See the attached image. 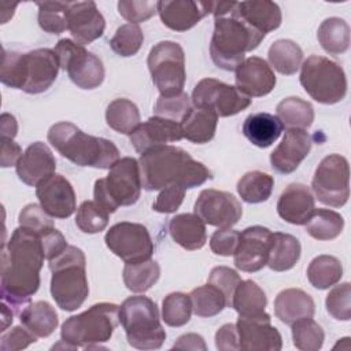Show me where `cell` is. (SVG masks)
<instances>
[{"label": "cell", "mask_w": 351, "mask_h": 351, "mask_svg": "<svg viewBox=\"0 0 351 351\" xmlns=\"http://www.w3.org/2000/svg\"><path fill=\"white\" fill-rule=\"evenodd\" d=\"M185 197V189L177 185H170L160 189V193L156 196L155 202L152 203V208L156 213L162 214H171L176 213L180 206L182 204Z\"/></svg>", "instance_id": "55"}, {"label": "cell", "mask_w": 351, "mask_h": 351, "mask_svg": "<svg viewBox=\"0 0 351 351\" xmlns=\"http://www.w3.org/2000/svg\"><path fill=\"white\" fill-rule=\"evenodd\" d=\"M51 277V295L64 311L80 308L88 298L85 254L75 245H67L60 254L48 261Z\"/></svg>", "instance_id": "6"}, {"label": "cell", "mask_w": 351, "mask_h": 351, "mask_svg": "<svg viewBox=\"0 0 351 351\" xmlns=\"http://www.w3.org/2000/svg\"><path fill=\"white\" fill-rule=\"evenodd\" d=\"M37 340L34 335H32L23 325L14 326L10 330L1 332L0 337V350L1 351H16L23 350L33 344Z\"/></svg>", "instance_id": "56"}, {"label": "cell", "mask_w": 351, "mask_h": 351, "mask_svg": "<svg viewBox=\"0 0 351 351\" xmlns=\"http://www.w3.org/2000/svg\"><path fill=\"white\" fill-rule=\"evenodd\" d=\"M193 214L206 225L218 229L232 228L243 215L241 203L232 193L218 189H203L195 202Z\"/></svg>", "instance_id": "16"}, {"label": "cell", "mask_w": 351, "mask_h": 351, "mask_svg": "<svg viewBox=\"0 0 351 351\" xmlns=\"http://www.w3.org/2000/svg\"><path fill=\"white\" fill-rule=\"evenodd\" d=\"M18 178L29 186H37L56 170V160L52 151L43 141L30 144L16 166Z\"/></svg>", "instance_id": "24"}, {"label": "cell", "mask_w": 351, "mask_h": 351, "mask_svg": "<svg viewBox=\"0 0 351 351\" xmlns=\"http://www.w3.org/2000/svg\"><path fill=\"white\" fill-rule=\"evenodd\" d=\"M314 313L315 303L303 289L288 288L274 299V314L285 325H292L302 318H313Z\"/></svg>", "instance_id": "28"}, {"label": "cell", "mask_w": 351, "mask_h": 351, "mask_svg": "<svg viewBox=\"0 0 351 351\" xmlns=\"http://www.w3.org/2000/svg\"><path fill=\"white\" fill-rule=\"evenodd\" d=\"M265 36L232 14L217 16L210 43L211 60L222 70L236 71L244 62V55L256 49Z\"/></svg>", "instance_id": "7"}, {"label": "cell", "mask_w": 351, "mask_h": 351, "mask_svg": "<svg viewBox=\"0 0 351 351\" xmlns=\"http://www.w3.org/2000/svg\"><path fill=\"white\" fill-rule=\"evenodd\" d=\"M277 118L287 129H307L314 122L313 106L300 97H285L277 104Z\"/></svg>", "instance_id": "38"}, {"label": "cell", "mask_w": 351, "mask_h": 351, "mask_svg": "<svg viewBox=\"0 0 351 351\" xmlns=\"http://www.w3.org/2000/svg\"><path fill=\"white\" fill-rule=\"evenodd\" d=\"M189 299L192 303V311L197 317L203 318L214 317L219 314L225 307H228V302L223 293L208 282L192 289L189 292Z\"/></svg>", "instance_id": "43"}, {"label": "cell", "mask_w": 351, "mask_h": 351, "mask_svg": "<svg viewBox=\"0 0 351 351\" xmlns=\"http://www.w3.org/2000/svg\"><path fill=\"white\" fill-rule=\"evenodd\" d=\"M45 251L40 234L16 228L1 248V302L21 313L40 287Z\"/></svg>", "instance_id": "1"}, {"label": "cell", "mask_w": 351, "mask_h": 351, "mask_svg": "<svg viewBox=\"0 0 351 351\" xmlns=\"http://www.w3.org/2000/svg\"><path fill=\"white\" fill-rule=\"evenodd\" d=\"M59 69L53 49L38 48L29 52L3 49L0 81L8 88L37 95L52 86Z\"/></svg>", "instance_id": "3"}, {"label": "cell", "mask_w": 351, "mask_h": 351, "mask_svg": "<svg viewBox=\"0 0 351 351\" xmlns=\"http://www.w3.org/2000/svg\"><path fill=\"white\" fill-rule=\"evenodd\" d=\"M182 138L184 137L178 122L156 115L140 123L137 129L129 134V140L138 154H144L151 148L180 141Z\"/></svg>", "instance_id": "23"}, {"label": "cell", "mask_w": 351, "mask_h": 351, "mask_svg": "<svg viewBox=\"0 0 351 351\" xmlns=\"http://www.w3.org/2000/svg\"><path fill=\"white\" fill-rule=\"evenodd\" d=\"M326 311L337 321H350L351 318V285L343 282L335 285L325 299Z\"/></svg>", "instance_id": "49"}, {"label": "cell", "mask_w": 351, "mask_h": 351, "mask_svg": "<svg viewBox=\"0 0 351 351\" xmlns=\"http://www.w3.org/2000/svg\"><path fill=\"white\" fill-rule=\"evenodd\" d=\"M14 314H15V311L7 303L1 302V329H0L1 332L7 330V326L10 324H12Z\"/></svg>", "instance_id": "63"}, {"label": "cell", "mask_w": 351, "mask_h": 351, "mask_svg": "<svg viewBox=\"0 0 351 351\" xmlns=\"http://www.w3.org/2000/svg\"><path fill=\"white\" fill-rule=\"evenodd\" d=\"M311 189L325 206L343 207L350 197V166L348 160L339 154L325 156L315 169Z\"/></svg>", "instance_id": "13"}, {"label": "cell", "mask_w": 351, "mask_h": 351, "mask_svg": "<svg viewBox=\"0 0 351 351\" xmlns=\"http://www.w3.org/2000/svg\"><path fill=\"white\" fill-rule=\"evenodd\" d=\"M269 66L282 75L295 74L303 63V51L292 40H276L267 51Z\"/></svg>", "instance_id": "35"}, {"label": "cell", "mask_w": 351, "mask_h": 351, "mask_svg": "<svg viewBox=\"0 0 351 351\" xmlns=\"http://www.w3.org/2000/svg\"><path fill=\"white\" fill-rule=\"evenodd\" d=\"M267 298L263 289L252 280H241L237 285L232 307L237 311L239 317H259L266 314L265 308Z\"/></svg>", "instance_id": "34"}, {"label": "cell", "mask_w": 351, "mask_h": 351, "mask_svg": "<svg viewBox=\"0 0 351 351\" xmlns=\"http://www.w3.org/2000/svg\"><path fill=\"white\" fill-rule=\"evenodd\" d=\"M191 101L192 106L208 108L218 117H232L250 107L251 97L233 85L215 78H203L195 85Z\"/></svg>", "instance_id": "15"}, {"label": "cell", "mask_w": 351, "mask_h": 351, "mask_svg": "<svg viewBox=\"0 0 351 351\" xmlns=\"http://www.w3.org/2000/svg\"><path fill=\"white\" fill-rule=\"evenodd\" d=\"M171 239L188 251L200 250L207 241L206 223L196 214H178L169 222Z\"/></svg>", "instance_id": "29"}, {"label": "cell", "mask_w": 351, "mask_h": 351, "mask_svg": "<svg viewBox=\"0 0 351 351\" xmlns=\"http://www.w3.org/2000/svg\"><path fill=\"white\" fill-rule=\"evenodd\" d=\"M230 14L263 34L276 30L282 21L278 4L270 0H248L236 3V7Z\"/></svg>", "instance_id": "27"}, {"label": "cell", "mask_w": 351, "mask_h": 351, "mask_svg": "<svg viewBox=\"0 0 351 351\" xmlns=\"http://www.w3.org/2000/svg\"><path fill=\"white\" fill-rule=\"evenodd\" d=\"M300 252L302 247L295 236L282 232H271V241L266 266H269L274 271L291 270L298 263Z\"/></svg>", "instance_id": "33"}, {"label": "cell", "mask_w": 351, "mask_h": 351, "mask_svg": "<svg viewBox=\"0 0 351 351\" xmlns=\"http://www.w3.org/2000/svg\"><path fill=\"white\" fill-rule=\"evenodd\" d=\"M299 81L306 93L322 104H336L347 95L343 67L325 56H308L300 66Z\"/></svg>", "instance_id": "10"}, {"label": "cell", "mask_w": 351, "mask_h": 351, "mask_svg": "<svg viewBox=\"0 0 351 351\" xmlns=\"http://www.w3.org/2000/svg\"><path fill=\"white\" fill-rule=\"evenodd\" d=\"M217 123L218 115L214 111L192 106L181 119L180 126L184 138L193 144H206L215 136Z\"/></svg>", "instance_id": "30"}, {"label": "cell", "mask_w": 351, "mask_h": 351, "mask_svg": "<svg viewBox=\"0 0 351 351\" xmlns=\"http://www.w3.org/2000/svg\"><path fill=\"white\" fill-rule=\"evenodd\" d=\"M191 107V99L185 92L176 96H159L155 104V115L180 123Z\"/></svg>", "instance_id": "50"}, {"label": "cell", "mask_w": 351, "mask_h": 351, "mask_svg": "<svg viewBox=\"0 0 351 351\" xmlns=\"http://www.w3.org/2000/svg\"><path fill=\"white\" fill-rule=\"evenodd\" d=\"M18 222H19V226L29 229L40 236L55 228L52 217L48 215L43 210V207L36 203H30L21 210Z\"/></svg>", "instance_id": "51"}, {"label": "cell", "mask_w": 351, "mask_h": 351, "mask_svg": "<svg viewBox=\"0 0 351 351\" xmlns=\"http://www.w3.org/2000/svg\"><path fill=\"white\" fill-rule=\"evenodd\" d=\"M108 217L110 214L99 207L95 200H85L77 210L75 225L81 232L93 234L107 228Z\"/></svg>", "instance_id": "48"}, {"label": "cell", "mask_w": 351, "mask_h": 351, "mask_svg": "<svg viewBox=\"0 0 351 351\" xmlns=\"http://www.w3.org/2000/svg\"><path fill=\"white\" fill-rule=\"evenodd\" d=\"M106 21L95 1H67V30L80 45L90 44L103 36Z\"/></svg>", "instance_id": "19"}, {"label": "cell", "mask_w": 351, "mask_h": 351, "mask_svg": "<svg viewBox=\"0 0 351 351\" xmlns=\"http://www.w3.org/2000/svg\"><path fill=\"white\" fill-rule=\"evenodd\" d=\"M241 278L239 276V273L228 266H215L208 276L207 282L213 284L214 287H217L223 296L226 298L228 302V307H232V299H233V293L237 288V285L240 284Z\"/></svg>", "instance_id": "52"}, {"label": "cell", "mask_w": 351, "mask_h": 351, "mask_svg": "<svg viewBox=\"0 0 351 351\" xmlns=\"http://www.w3.org/2000/svg\"><path fill=\"white\" fill-rule=\"evenodd\" d=\"M281 121L269 112L250 114L243 122V134L259 148L270 147L282 133Z\"/></svg>", "instance_id": "31"}, {"label": "cell", "mask_w": 351, "mask_h": 351, "mask_svg": "<svg viewBox=\"0 0 351 351\" xmlns=\"http://www.w3.org/2000/svg\"><path fill=\"white\" fill-rule=\"evenodd\" d=\"M60 69L66 70L69 78L81 89L99 88L104 81V66L99 56L85 49L70 38H62L55 47Z\"/></svg>", "instance_id": "12"}, {"label": "cell", "mask_w": 351, "mask_h": 351, "mask_svg": "<svg viewBox=\"0 0 351 351\" xmlns=\"http://www.w3.org/2000/svg\"><path fill=\"white\" fill-rule=\"evenodd\" d=\"M22 155V148L12 138H1V167L16 166Z\"/></svg>", "instance_id": "59"}, {"label": "cell", "mask_w": 351, "mask_h": 351, "mask_svg": "<svg viewBox=\"0 0 351 351\" xmlns=\"http://www.w3.org/2000/svg\"><path fill=\"white\" fill-rule=\"evenodd\" d=\"M156 12L162 23L174 32H186L207 15L204 1L193 0H160L156 1Z\"/></svg>", "instance_id": "25"}, {"label": "cell", "mask_w": 351, "mask_h": 351, "mask_svg": "<svg viewBox=\"0 0 351 351\" xmlns=\"http://www.w3.org/2000/svg\"><path fill=\"white\" fill-rule=\"evenodd\" d=\"M315 210L314 195L304 184H289L278 197L277 213L292 225H304Z\"/></svg>", "instance_id": "26"}, {"label": "cell", "mask_w": 351, "mask_h": 351, "mask_svg": "<svg viewBox=\"0 0 351 351\" xmlns=\"http://www.w3.org/2000/svg\"><path fill=\"white\" fill-rule=\"evenodd\" d=\"M293 346L300 351H318L322 348L325 333L313 318H302L291 325Z\"/></svg>", "instance_id": "44"}, {"label": "cell", "mask_w": 351, "mask_h": 351, "mask_svg": "<svg viewBox=\"0 0 351 351\" xmlns=\"http://www.w3.org/2000/svg\"><path fill=\"white\" fill-rule=\"evenodd\" d=\"M38 7V25L51 34H60L67 30V1H41Z\"/></svg>", "instance_id": "46"}, {"label": "cell", "mask_w": 351, "mask_h": 351, "mask_svg": "<svg viewBox=\"0 0 351 351\" xmlns=\"http://www.w3.org/2000/svg\"><path fill=\"white\" fill-rule=\"evenodd\" d=\"M47 138L63 158L77 166L110 169L119 159V151L112 141L86 134L71 122L52 125Z\"/></svg>", "instance_id": "4"}, {"label": "cell", "mask_w": 351, "mask_h": 351, "mask_svg": "<svg viewBox=\"0 0 351 351\" xmlns=\"http://www.w3.org/2000/svg\"><path fill=\"white\" fill-rule=\"evenodd\" d=\"M40 237H41V241L44 245L47 261H51L52 258H55L58 254H60L69 245L64 236L56 228L48 230L47 233L41 234Z\"/></svg>", "instance_id": "58"}, {"label": "cell", "mask_w": 351, "mask_h": 351, "mask_svg": "<svg viewBox=\"0 0 351 351\" xmlns=\"http://www.w3.org/2000/svg\"><path fill=\"white\" fill-rule=\"evenodd\" d=\"M36 195L43 210L52 218L64 219L77 208L75 192L70 181L53 173L36 186Z\"/></svg>", "instance_id": "20"}, {"label": "cell", "mask_w": 351, "mask_h": 351, "mask_svg": "<svg viewBox=\"0 0 351 351\" xmlns=\"http://www.w3.org/2000/svg\"><path fill=\"white\" fill-rule=\"evenodd\" d=\"M104 241L108 250L125 263L143 262L151 259L154 254L151 234L141 223L118 222L107 230Z\"/></svg>", "instance_id": "14"}, {"label": "cell", "mask_w": 351, "mask_h": 351, "mask_svg": "<svg viewBox=\"0 0 351 351\" xmlns=\"http://www.w3.org/2000/svg\"><path fill=\"white\" fill-rule=\"evenodd\" d=\"M307 234L319 241L333 240L343 232L344 219L343 217L329 208L314 210L308 221L304 223Z\"/></svg>", "instance_id": "41"}, {"label": "cell", "mask_w": 351, "mask_h": 351, "mask_svg": "<svg viewBox=\"0 0 351 351\" xmlns=\"http://www.w3.org/2000/svg\"><path fill=\"white\" fill-rule=\"evenodd\" d=\"M317 38L329 55L344 53L350 47V26L341 18H326L318 27Z\"/></svg>", "instance_id": "36"}, {"label": "cell", "mask_w": 351, "mask_h": 351, "mask_svg": "<svg viewBox=\"0 0 351 351\" xmlns=\"http://www.w3.org/2000/svg\"><path fill=\"white\" fill-rule=\"evenodd\" d=\"M0 132H1V138H12L18 133V123L16 119L12 114L3 112L0 117Z\"/></svg>", "instance_id": "61"}, {"label": "cell", "mask_w": 351, "mask_h": 351, "mask_svg": "<svg viewBox=\"0 0 351 351\" xmlns=\"http://www.w3.org/2000/svg\"><path fill=\"white\" fill-rule=\"evenodd\" d=\"M237 1H204L207 14H213L214 18L217 16H225L226 14H230Z\"/></svg>", "instance_id": "62"}, {"label": "cell", "mask_w": 351, "mask_h": 351, "mask_svg": "<svg viewBox=\"0 0 351 351\" xmlns=\"http://www.w3.org/2000/svg\"><path fill=\"white\" fill-rule=\"evenodd\" d=\"M119 15L129 23L144 22L156 14V1L149 0H121L117 4Z\"/></svg>", "instance_id": "53"}, {"label": "cell", "mask_w": 351, "mask_h": 351, "mask_svg": "<svg viewBox=\"0 0 351 351\" xmlns=\"http://www.w3.org/2000/svg\"><path fill=\"white\" fill-rule=\"evenodd\" d=\"M336 347H340L341 351H350V348H351V346H350V337H343V339H340V341H337V344L333 347V350H335Z\"/></svg>", "instance_id": "64"}, {"label": "cell", "mask_w": 351, "mask_h": 351, "mask_svg": "<svg viewBox=\"0 0 351 351\" xmlns=\"http://www.w3.org/2000/svg\"><path fill=\"white\" fill-rule=\"evenodd\" d=\"M144 41V33L136 23H125L119 26L110 40L111 49L123 58L136 55Z\"/></svg>", "instance_id": "47"}, {"label": "cell", "mask_w": 351, "mask_h": 351, "mask_svg": "<svg viewBox=\"0 0 351 351\" xmlns=\"http://www.w3.org/2000/svg\"><path fill=\"white\" fill-rule=\"evenodd\" d=\"M119 322L128 343L137 350H158L166 340L159 310L149 298L129 296L119 306Z\"/></svg>", "instance_id": "8"}, {"label": "cell", "mask_w": 351, "mask_h": 351, "mask_svg": "<svg viewBox=\"0 0 351 351\" xmlns=\"http://www.w3.org/2000/svg\"><path fill=\"white\" fill-rule=\"evenodd\" d=\"M240 239V232L232 228H222L215 230L210 239V248L215 255L230 256L234 254Z\"/></svg>", "instance_id": "54"}, {"label": "cell", "mask_w": 351, "mask_h": 351, "mask_svg": "<svg viewBox=\"0 0 351 351\" xmlns=\"http://www.w3.org/2000/svg\"><path fill=\"white\" fill-rule=\"evenodd\" d=\"M140 121L137 106L128 99H115L107 106L106 122L118 133L132 134L141 123Z\"/></svg>", "instance_id": "39"}, {"label": "cell", "mask_w": 351, "mask_h": 351, "mask_svg": "<svg viewBox=\"0 0 351 351\" xmlns=\"http://www.w3.org/2000/svg\"><path fill=\"white\" fill-rule=\"evenodd\" d=\"M311 145L313 140L306 129H287L281 143L270 154L271 167L281 174L295 171L302 160L307 158Z\"/></svg>", "instance_id": "21"}, {"label": "cell", "mask_w": 351, "mask_h": 351, "mask_svg": "<svg viewBox=\"0 0 351 351\" xmlns=\"http://www.w3.org/2000/svg\"><path fill=\"white\" fill-rule=\"evenodd\" d=\"M215 347L219 351H237L239 346V332L236 324H225L215 333Z\"/></svg>", "instance_id": "57"}, {"label": "cell", "mask_w": 351, "mask_h": 351, "mask_svg": "<svg viewBox=\"0 0 351 351\" xmlns=\"http://www.w3.org/2000/svg\"><path fill=\"white\" fill-rule=\"evenodd\" d=\"M173 348L178 350H202L206 351L207 346L204 339L197 333H186L177 339V341L173 344Z\"/></svg>", "instance_id": "60"}, {"label": "cell", "mask_w": 351, "mask_h": 351, "mask_svg": "<svg viewBox=\"0 0 351 351\" xmlns=\"http://www.w3.org/2000/svg\"><path fill=\"white\" fill-rule=\"evenodd\" d=\"M141 176L138 160L130 156L118 159L104 178L93 186V200L106 213L112 214L121 206L134 204L141 193Z\"/></svg>", "instance_id": "9"}, {"label": "cell", "mask_w": 351, "mask_h": 351, "mask_svg": "<svg viewBox=\"0 0 351 351\" xmlns=\"http://www.w3.org/2000/svg\"><path fill=\"white\" fill-rule=\"evenodd\" d=\"M236 328L243 351H280L282 348V337L270 324L267 313L259 317H239Z\"/></svg>", "instance_id": "18"}, {"label": "cell", "mask_w": 351, "mask_h": 351, "mask_svg": "<svg viewBox=\"0 0 351 351\" xmlns=\"http://www.w3.org/2000/svg\"><path fill=\"white\" fill-rule=\"evenodd\" d=\"M271 232L265 226H248L240 233L237 248L233 254L234 266L247 273L259 271L267 263Z\"/></svg>", "instance_id": "17"}, {"label": "cell", "mask_w": 351, "mask_h": 351, "mask_svg": "<svg viewBox=\"0 0 351 351\" xmlns=\"http://www.w3.org/2000/svg\"><path fill=\"white\" fill-rule=\"evenodd\" d=\"M22 325L37 339L48 337L56 329L59 319L55 308L45 300L30 302L21 313Z\"/></svg>", "instance_id": "32"}, {"label": "cell", "mask_w": 351, "mask_h": 351, "mask_svg": "<svg viewBox=\"0 0 351 351\" xmlns=\"http://www.w3.org/2000/svg\"><path fill=\"white\" fill-rule=\"evenodd\" d=\"M119 322V306L96 303L86 311L67 318L60 329V343L53 348H100V343L111 339Z\"/></svg>", "instance_id": "5"}, {"label": "cell", "mask_w": 351, "mask_h": 351, "mask_svg": "<svg viewBox=\"0 0 351 351\" xmlns=\"http://www.w3.org/2000/svg\"><path fill=\"white\" fill-rule=\"evenodd\" d=\"M343 277L341 262L332 255L315 256L307 267V278L317 289H328L336 285Z\"/></svg>", "instance_id": "40"}, {"label": "cell", "mask_w": 351, "mask_h": 351, "mask_svg": "<svg viewBox=\"0 0 351 351\" xmlns=\"http://www.w3.org/2000/svg\"><path fill=\"white\" fill-rule=\"evenodd\" d=\"M191 314L192 303L186 293L171 292L162 300V319L169 326H184L189 322Z\"/></svg>", "instance_id": "45"}, {"label": "cell", "mask_w": 351, "mask_h": 351, "mask_svg": "<svg viewBox=\"0 0 351 351\" xmlns=\"http://www.w3.org/2000/svg\"><path fill=\"white\" fill-rule=\"evenodd\" d=\"M141 185L145 191H160L170 185L186 189L211 180V171L176 145H159L141 154L138 159Z\"/></svg>", "instance_id": "2"}, {"label": "cell", "mask_w": 351, "mask_h": 351, "mask_svg": "<svg viewBox=\"0 0 351 351\" xmlns=\"http://www.w3.org/2000/svg\"><path fill=\"white\" fill-rule=\"evenodd\" d=\"M160 277V266L154 259L137 263H125L122 278L126 288L134 293H144L151 289Z\"/></svg>", "instance_id": "37"}, {"label": "cell", "mask_w": 351, "mask_h": 351, "mask_svg": "<svg viewBox=\"0 0 351 351\" xmlns=\"http://www.w3.org/2000/svg\"><path fill=\"white\" fill-rule=\"evenodd\" d=\"M236 88L248 97L269 95L276 86V75L269 63L258 56L244 59L236 69Z\"/></svg>", "instance_id": "22"}, {"label": "cell", "mask_w": 351, "mask_h": 351, "mask_svg": "<svg viewBox=\"0 0 351 351\" xmlns=\"http://www.w3.org/2000/svg\"><path fill=\"white\" fill-rule=\"evenodd\" d=\"M147 64L160 96H176L184 92L185 55L178 43L160 41L154 45L148 53Z\"/></svg>", "instance_id": "11"}, {"label": "cell", "mask_w": 351, "mask_h": 351, "mask_svg": "<svg viewBox=\"0 0 351 351\" xmlns=\"http://www.w3.org/2000/svg\"><path fill=\"white\" fill-rule=\"evenodd\" d=\"M274 186V178L263 171L254 170L245 173L237 182V193L245 203L256 204L266 202Z\"/></svg>", "instance_id": "42"}]
</instances>
